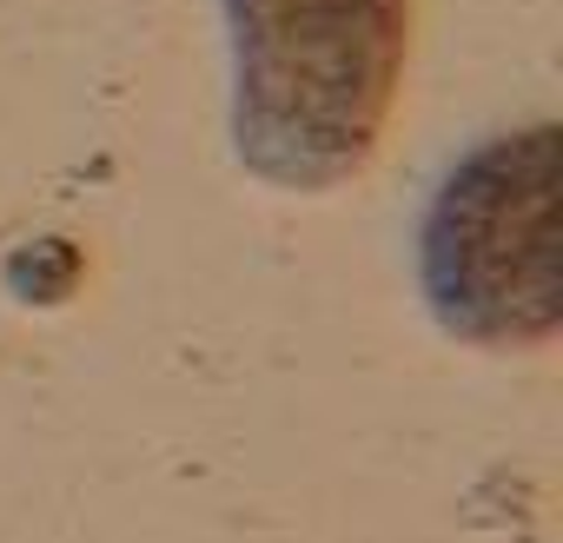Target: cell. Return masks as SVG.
<instances>
[{
	"mask_svg": "<svg viewBox=\"0 0 563 543\" xmlns=\"http://www.w3.org/2000/svg\"><path fill=\"white\" fill-rule=\"evenodd\" d=\"M232 153L278 192L358 179L398 113L411 0H219Z\"/></svg>",
	"mask_w": 563,
	"mask_h": 543,
	"instance_id": "6da1fadb",
	"label": "cell"
},
{
	"mask_svg": "<svg viewBox=\"0 0 563 543\" xmlns=\"http://www.w3.org/2000/svg\"><path fill=\"white\" fill-rule=\"evenodd\" d=\"M418 279L431 319L484 352L550 345L556 272V126L471 146L438 179L418 225Z\"/></svg>",
	"mask_w": 563,
	"mask_h": 543,
	"instance_id": "7a4b0ae2",
	"label": "cell"
}]
</instances>
